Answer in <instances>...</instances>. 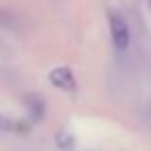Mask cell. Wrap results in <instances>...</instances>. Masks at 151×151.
<instances>
[{
    "label": "cell",
    "instance_id": "1",
    "mask_svg": "<svg viewBox=\"0 0 151 151\" xmlns=\"http://www.w3.org/2000/svg\"><path fill=\"white\" fill-rule=\"evenodd\" d=\"M108 25H110V37H112L114 48L118 52L128 50V46H130V27H128V21L124 19V15L118 13V11H108Z\"/></svg>",
    "mask_w": 151,
    "mask_h": 151
},
{
    "label": "cell",
    "instance_id": "2",
    "mask_svg": "<svg viewBox=\"0 0 151 151\" xmlns=\"http://www.w3.org/2000/svg\"><path fill=\"white\" fill-rule=\"evenodd\" d=\"M50 81L56 85V87H60V89H66V91H70V89H75V77H73V73L68 70V68H56V70H52L50 73Z\"/></svg>",
    "mask_w": 151,
    "mask_h": 151
},
{
    "label": "cell",
    "instance_id": "3",
    "mask_svg": "<svg viewBox=\"0 0 151 151\" xmlns=\"http://www.w3.org/2000/svg\"><path fill=\"white\" fill-rule=\"evenodd\" d=\"M15 126H17V124H15L11 118H6V116L0 114V130H2V132H13Z\"/></svg>",
    "mask_w": 151,
    "mask_h": 151
}]
</instances>
